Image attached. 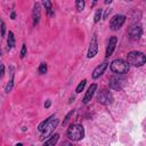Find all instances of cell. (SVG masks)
Instances as JSON below:
<instances>
[{
    "label": "cell",
    "mask_w": 146,
    "mask_h": 146,
    "mask_svg": "<svg viewBox=\"0 0 146 146\" xmlns=\"http://www.w3.org/2000/svg\"><path fill=\"white\" fill-rule=\"evenodd\" d=\"M127 62L131 65V66H143L146 63V55L141 51L138 50H132L130 52H128L127 55Z\"/></svg>",
    "instance_id": "cell-1"
},
{
    "label": "cell",
    "mask_w": 146,
    "mask_h": 146,
    "mask_svg": "<svg viewBox=\"0 0 146 146\" xmlns=\"http://www.w3.org/2000/svg\"><path fill=\"white\" fill-rule=\"evenodd\" d=\"M110 68L115 74H125V73H128V71L130 68V64L127 60L119 58V59H114L111 63Z\"/></svg>",
    "instance_id": "cell-2"
},
{
    "label": "cell",
    "mask_w": 146,
    "mask_h": 146,
    "mask_svg": "<svg viewBox=\"0 0 146 146\" xmlns=\"http://www.w3.org/2000/svg\"><path fill=\"white\" fill-rule=\"evenodd\" d=\"M67 137L73 141H79L84 137V128L81 124H71L67 129Z\"/></svg>",
    "instance_id": "cell-3"
},
{
    "label": "cell",
    "mask_w": 146,
    "mask_h": 146,
    "mask_svg": "<svg viewBox=\"0 0 146 146\" xmlns=\"http://www.w3.org/2000/svg\"><path fill=\"white\" fill-rule=\"evenodd\" d=\"M58 123H59V120H58V119H56V117H55V115L49 116V121H48V123L46 124V127H44V129H43V131H42V135H41L40 139H41V140H43L44 138H47V137L51 136V135H52V132L55 131V129L57 128Z\"/></svg>",
    "instance_id": "cell-4"
},
{
    "label": "cell",
    "mask_w": 146,
    "mask_h": 146,
    "mask_svg": "<svg viewBox=\"0 0 146 146\" xmlns=\"http://www.w3.org/2000/svg\"><path fill=\"white\" fill-rule=\"evenodd\" d=\"M97 100H98V103H100L103 105H110L113 103V95L110 90L102 89L97 94Z\"/></svg>",
    "instance_id": "cell-5"
},
{
    "label": "cell",
    "mask_w": 146,
    "mask_h": 146,
    "mask_svg": "<svg viewBox=\"0 0 146 146\" xmlns=\"http://www.w3.org/2000/svg\"><path fill=\"white\" fill-rule=\"evenodd\" d=\"M125 83V78L123 74H115L110 79V88L114 90H120Z\"/></svg>",
    "instance_id": "cell-6"
},
{
    "label": "cell",
    "mask_w": 146,
    "mask_h": 146,
    "mask_svg": "<svg viewBox=\"0 0 146 146\" xmlns=\"http://www.w3.org/2000/svg\"><path fill=\"white\" fill-rule=\"evenodd\" d=\"M124 22H125L124 15H114L110 21V29L112 31H117L119 29H121V26L124 24Z\"/></svg>",
    "instance_id": "cell-7"
},
{
    "label": "cell",
    "mask_w": 146,
    "mask_h": 146,
    "mask_svg": "<svg viewBox=\"0 0 146 146\" xmlns=\"http://www.w3.org/2000/svg\"><path fill=\"white\" fill-rule=\"evenodd\" d=\"M97 51H98V42H97V34L94 33L92 38H91V41H90V44H89V49H88V54H87V57L88 58H92L97 55Z\"/></svg>",
    "instance_id": "cell-8"
},
{
    "label": "cell",
    "mask_w": 146,
    "mask_h": 146,
    "mask_svg": "<svg viewBox=\"0 0 146 146\" xmlns=\"http://www.w3.org/2000/svg\"><path fill=\"white\" fill-rule=\"evenodd\" d=\"M128 34H129V36H130L131 40H138L141 36V34H143V29H141L140 25L135 24V25H132V26L129 27Z\"/></svg>",
    "instance_id": "cell-9"
},
{
    "label": "cell",
    "mask_w": 146,
    "mask_h": 146,
    "mask_svg": "<svg viewBox=\"0 0 146 146\" xmlns=\"http://www.w3.org/2000/svg\"><path fill=\"white\" fill-rule=\"evenodd\" d=\"M116 42H117V38L115 35L110 38V41H108V44H107V48H106V58L112 56V54H113V51L116 47Z\"/></svg>",
    "instance_id": "cell-10"
},
{
    "label": "cell",
    "mask_w": 146,
    "mask_h": 146,
    "mask_svg": "<svg viewBox=\"0 0 146 146\" xmlns=\"http://www.w3.org/2000/svg\"><path fill=\"white\" fill-rule=\"evenodd\" d=\"M96 90H97V84H96V83H92V84L88 88V90H87V92H86V95H84V97H83V99H82L83 104H87V103H89V102L91 100V98H92V96L95 95Z\"/></svg>",
    "instance_id": "cell-11"
},
{
    "label": "cell",
    "mask_w": 146,
    "mask_h": 146,
    "mask_svg": "<svg viewBox=\"0 0 146 146\" xmlns=\"http://www.w3.org/2000/svg\"><path fill=\"white\" fill-rule=\"evenodd\" d=\"M32 17H33V25L36 26V24L40 21L41 17V9H40V3L35 2L33 6V11H32Z\"/></svg>",
    "instance_id": "cell-12"
},
{
    "label": "cell",
    "mask_w": 146,
    "mask_h": 146,
    "mask_svg": "<svg viewBox=\"0 0 146 146\" xmlns=\"http://www.w3.org/2000/svg\"><path fill=\"white\" fill-rule=\"evenodd\" d=\"M107 66H108V63H107V62H104V63H102L100 65H98V66L94 70V72H92V79H98V78L105 72V70L107 68Z\"/></svg>",
    "instance_id": "cell-13"
},
{
    "label": "cell",
    "mask_w": 146,
    "mask_h": 146,
    "mask_svg": "<svg viewBox=\"0 0 146 146\" xmlns=\"http://www.w3.org/2000/svg\"><path fill=\"white\" fill-rule=\"evenodd\" d=\"M58 138H59V135L58 133H55V135H51L44 143L43 145L44 146H50V145H55L57 141H58Z\"/></svg>",
    "instance_id": "cell-14"
},
{
    "label": "cell",
    "mask_w": 146,
    "mask_h": 146,
    "mask_svg": "<svg viewBox=\"0 0 146 146\" xmlns=\"http://www.w3.org/2000/svg\"><path fill=\"white\" fill-rule=\"evenodd\" d=\"M41 3H42V6L46 8L48 15H49V16H52V15H54V11H52L51 1H50V0H41Z\"/></svg>",
    "instance_id": "cell-15"
},
{
    "label": "cell",
    "mask_w": 146,
    "mask_h": 146,
    "mask_svg": "<svg viewBox=\"0 0 146 146\" xmlns=\"http://www.w3.org/2000/svg\"><path fill=\"white\" fill-rule=\"evenodd\" d=\"M7 44H8V49L14 48V46H15V36H14V33H13L11 31H9V33H8Z\"/></svg>",
    "instance_id": "cell-16"
},
{
    "label": "cell",
    "mask_w": 146,
    "mask_h": 146,
    "mask_svg": "<svg viewBox=\"0 0 146 146\" xmlns=\"http://www.w3.org/2000/svg\"><path fill=\"white\" fill-rule=\"evenodd\" d=\"M84 0H75V7H76V10L78 11H82L84 9Z\"/></svg>",
    "instance_id": "cell-17"
},
{
    "label": "cell",
    "mask_w": 146,
    "mask_h": 146,
    "mask_svg": "<svg viewBox=\"0 0 146 146\" xmlns=\"http://www.w3.org/2000/svg\"><path fill=\"white\" fill-rule=\"evenodd\" d=\"M86 83H87V80H86V79H83V80L78 84V87H76V89H75V92H76V94L82 92V90H83V89H84V87H86Z\"/></svg>",
    "instance_id": "cell-18"
},
{
    "label": "cell",
    "mask_w": 146,
    "mask_h": 146,
    "mask_svg": "<svg viewBox=\"0 0 146 146\" xmlns=\"http://www.w3.org/2000/svg\"><path fill=\"white\" fill-rule=\"evenodd\" d=\"M102 14H103V9H102V8H99V9L96 10L95 16H94V22H95V23H98V22L100 21V18H102Z\"/></svg>",
    "instance_id": "cell-19"
},
{
    "label": "cell",
    "mask_w": 146,
    "mask_h": 146,
    "mask_svg": "<svg viewBox=\"0 0 146 146\" xmlns=\"http://www.w3.org/2000/svg\"><path fill=\"white\" fill-rule=\"evenodd\" d=\"M47 70H48V66H47L46 63H41L40 66H39V68H38V71H39L40 74H44L47 72Z\"/></svg>",
    "instance_id": "cell-20"
},
{
    "label": "cell",
    "mask_w": 146,
    "mask_h": 146,
    "mask_svg": "<svg viewBox=\"0 0 146 146\" xmlns=\"http://www.w3.org/2000/svg\"><path fill=\"white\" fill-rule=\"evenodd\" d=\"M13 86H14V75H13V78L9 80V82L7 83V86H6V88H5V91H6V92H9V91L13 89Z\"/></svg>",
    "instance_id": "cell-21"
},
{
    "label": "cell",
    "mask_w": 146,
    "mask_h": 146,
    "mask_svg": "<svg viewBox=\"0 0 146 146\" xmlns=\"http://www.w3.org/2000/svg\"><path fill=\"white\" fill-rule=\"evenodd\" d=\"M48 121H49V117L48 119H46L44 121H42L40 124H39V127H38V130L40 131V132H42L43 131V129H44V127H46V124L48 123Z\"/></svg>",
    "instance_id": "cell-22"
},
{
    "label": "cell",
    "mask_w": 146,
    "mask_h": 146,
    "mask_svg": "<svg viewBox=\"0 0 146 146\" xmlns=\"http://www.w3.org/2000/svg\"><path fill=\"white\" fill-rule=\"evenodd\" d=\"M73 113H74V111L72 110L71 112H68V113L66 114V116H65V119H64V121H63V125H65V124L67 123V121L70 120V117H71V115H73Z\"/></svg>",
    "instance_id": "cell-23"
},
{
    "label": "cell",
    "mask_w": 146,
    "mask_h": 146,
    "mask_svg": "<svg viewBox=\"0 0 146 146\" xmlns=\"http://www.w3.org/2000/svg\"><path fill=\"white\" fill-rule=\"evenodd\" d=\"M26 46L25 44H23L22 46V49H21V58H24L25 57V55H26Z\"/></svg>",
    "instance_id": "cell-24"
},
{
    "label": "cell",
    "mask_w": 146,
    "mask_h": 146,
    "mask_svg": "<svg viewBox=\"0 0 146 146\" xmlns=\"http://www.w3.org/2000/svg\"><path fill=\"white\" fill-rule=\"evenodd\" d=\"M5 32H6V24L3 21H1V36H5Z\"/></svg>",
    "instance_id": "cell-25"
},
{
    "label": "cell",
    "mask_w": 146,
    "mask_h": 146,
    "mask_svg": "<svg viewBox=\"0 0 146 146\" xmlns=\"http://www.w3.org/2000/svg\"><path fill=\"white\" fill-rule=\"evenodd\" d=\"M111 13V8H108V9H106V11H105V14H104V16H103V18L105 19V18H107V15Z\"/></svg>",
    "instance_id": "cell-26"
},
{
    "label": "cell",
    "mask_w": 146,
    "mask_h": 146,
    "mask_svg": "<svg viewBox=\"0 0 146 146\" xmlns=\"http://www.w3.org/2000/svg\"><path fill=\"white\" fill-rule=\"evenodd\" d=\"M3 75H5V66L3 64H1V78H3Z\"/></svg>",
    "instance_id": "cell-27"
},
{
    "label": "cell",
    "mask_w": 146,
    "mask_h": 146,
    "mask_svg": "<svg viewBox=\"0 0 146 146\" xmlns=\"http://www.w3.org/2000/svg\"><path fill=\"white\" fill-rule=\"evenodd\" d=\"M50 105H51V102H50V100H47V102H46V104H44V107H46V108H49V107H50Z\"/></svg>",
    "instance_id": "cell-28"
},
{
    "label": "cell",
    "mask_w": 146,
    "mask_h": 146,
    "mask_svg": "<svg viewBox=\"0 0 146 146\" xmlns=\"http://www.w3.org/2000/svg\"><path fill=\"white\" fill-rule=\"evenodd\" d=\"M99 0H92V2H91V7H95L96 6V3L98 2Z\"/></svg>",
    "instance_id": "cell-29"
},
{
    "label": "cell",
    "mask_w": 146,
    "mask_h": 146,
    "mask_svg": "<svg viewBox=\"0 0 146 146\" xmlns=\"http://www.w3.org/2000/svg\"><path fill=\"white\" fill-rule=\"evenodd\" d=\"M15 17H16V14H15V11H13L11 15H10V18H11V19H15Z\"/></svg>",
    "instance_id": "cell-30"
},
{
    "label": "cell",
    "mask_w": 146,
    "mask_h": 146,
    "mask_svg": "<svg viewBox=\"0 0 146 146\" xmlns=\"http://www.w3.org/2000/svg\"><path fill=\"white\" fill-rule=\"evenodd\" d=\"M112 1H113V0H105V3H106V5H110Z\"/></svg>",
    "instance_id": "cell-31"
}]
</instances>
